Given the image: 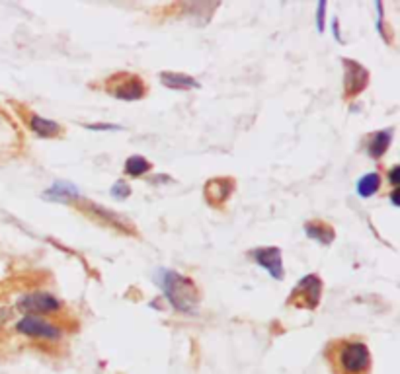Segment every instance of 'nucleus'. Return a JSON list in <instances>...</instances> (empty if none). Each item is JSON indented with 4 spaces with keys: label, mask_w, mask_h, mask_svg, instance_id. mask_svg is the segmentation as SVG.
Instances as JSON below:
<instances>
[{
    "label": "nucleus",
    "mask_w": 400,
    "mask_h": 374,
    "mask_svg": "<svg viewBox=\"0 0 400 374\" xmlns=\"http://www.w3.org/2000/svg\"><path fill=\"white\" fill-rule=\"evenodd\" d=\"M156 284L162 289L166 300L172 308L184 314H195L199 306V291L190 277H184L180 273L160 269L156 273Z\"/></svg>",
    "instance_id": "nucleus-1"
},
{
    "label": "nucleus",
    "mask_w": 400,
    "mask_h": 374,
    "mask_svg": "<svg viewBox=\"0 0 400 374\" xmlns=\"http://www.w3.org/2000/svg\"><path fill=\"white\" fill-rule=\"evenodd\" d=\"M338 362L344 374H365L371 369V351L362 341H346L338 349Z\"/></svg>",
    "instance_id": "nucleus-2"
},
{
    "label": "nucleus",
    "mask_w": 400,
    "mask_h": 374,
    "mask_svg": "<svg viewBox=\"0 0 400 374\" xmlns=\"http://www.w3.org/2000/svg\"><path fill=\"white\" fill-rule=\"evenodd\" d=\"M321 298H323V279L318 275L310 273L307 277H303L297 286L291 291L287 304H291L295 308L314 310L321 304Z\"/></svg>",
    "instance_id": "nucleus-3"
},
{
    "label": "nucleus",
    "mask_w": 400,
    "mask_h": 374,
    "mask_svg": "<svg viewBox=\"0 0 400 374\" xmlns=\"http://www.w3.org/2000/svg\"><path fill=\"white\" fill-rule=\"evenodd\" d=\"M105 90L110 96H114L117 100H125V102H133V100H141L147 94V86L141 80V77L137 75H127V72H119L110 77V80L105 82Z\"/></svg>",
    "instance_id": "nucleus-4"
},
{
    "label": "nucleus",
    "mask_w": 400,
    "mask_h": 374,
    "mask_svg": "<svg viewBox=\"0 0 400 374\" xmlns=\"http://www.w3.org/2000/svg\"><path fill=\"white\" fill-rule=\"evenodd\" d=\"M18 310L26 316H41V314H53L61 308V302L49 293H32L24 295L18 300Z\"/></svg>",
    "instance_id": "nucleus-5"
},
{
    "label": "nucleus",
    "mask_w": 400,
    "mask_h": 374,
    "mask_svg": "<svg viewBox=\"0 0 400 374\" xmlns=\"http://www.w3.org/2000/svg\"><path fill=\"white\" fill-rule=\"evenodd\" d=\"M369 84V70L358 61L344 59V94L346 98L360 96Z\"/></svg>",
    "instance_id": "nucleus-6"
},
{
    "label": "nucleus",
    "mask_w": 400,
    "mask_h": 374,
    "mask_svg": "<svg viewBox=\"0 0 400 374\" xmlns=\"http://www.w3.org/2000/svg\"><path fill=\"white\" fill-rule=\"evenodd\" d=\"M252 259L258 263L262 269H266V271L270 273L271 277L275 279V281H282L284 279V259H282V252H279V248H256V250H252Z\"/></svg>",
    "instance_id": "nucleus-7"
},
{
    "label": "nucleus",
    "mask_w": 400,
    "mask_h": 374,
    "mask_svg": "<svg viewBox=\"0 0 400 374\" xmlns=\"http://www.w3.org/2000/svg\"><path fill=\"white\" fill-rule=\"evenodd\" d=\"M16 330L24 336L41 337V339H59L61 337V332L53 323L45 322L38 316H24L20 322L16 323Z\"/></svg>",
    "instance_id": "nucleus-8"
},
{
    "label": "nucleus",
    "mask_w": 400,
    "mask_h": 374,
    "mask_svg": "<svg viewBox=\"0 0 400 374\" xmlns=\"http://www.w3.org/2000/svg\"><path fill=\"white\" fill-rule=\"evenodd\" d=\"M234 191L231 178H215L205 183V199L209 205H225Z\"/></svg>",
    "instance_id": "nucleus-9"
},
{
    "label": "nucleus",
    "mask_w": 400,
    "mask_h": 374,
    "mask_svg": "<svg viewBox=\"0 0 400 374\" xmlns=\"http://www.w3.org/2000/svg\"><path fill=\"white\" fill-rule=\"evenodd\" d=\"M43 197L49 201H57V203H68V201H77L80 193H78L77 185L68 181H57L47 191H43Z\"/></svg>",
    "instance_id": "nucleus-10"
},
{
    "label": "nucleus",
    "mask_w": 400,
    "mask_h": 374,
    "mask_svg": "<svg viewBox=\"0 0 400 374\" xmlns=\"http://www.w3.org/2000/svg\"><path fill=\"white\" fill-rule=\"evenodd\" d=\"M160 82L170 90H194V88H199V82L194 77L184 75V72H162Z\"/></svg>",
    "instance_id": "nucleus-11"
},
{
    "label": "nucleus",
    "mask_w": 400,
    "mask_h": 374,
    "mask_svg": "<svg viewBox=\"0 0 400 374\" xmlns=\"http://www.w3.org/2000/svg\"><path fill=\"white\" fill-rule=\"evenodd\" d=\"M305 232H307L309 238L316 240L318 244L323 245H330L336 238L334 228H332L330 224H326V222H321V220L307 222V224H305Z\"/></svg>",
    "instance_id": "nucleus-12"
},
{
    "label": "nucleus",
    "mask_w": 400,
    "mask_h": 374,
    "mask_svg": "<svg viewBox=\"0 0 400 374\" xmlns=\"http://www.w3.org/2000/svg\"><path fill=\"white\" fill-rule=\"evenodd\" d=\"M86 211L90 213L94 219H105V222L108 224H112L114 228H117V230H121V232H131V226L125 222V220L121 219L119 215H116V213H112V211H108V209H102V206L94 205L92 201H88V205H86Z\"/></svg>",
    "instance_id": "nucleus-13"
},
{
    "label": "nucleus",
    "mask_w": 400,
    "mask_h": 374,
    "mask_svg": "<svg viewBox=\"0 0 400 374\" xmlns=\"http://www.w3.org/2000/svg\"><path fill=\"white\" fill-rule=\"evenodd\" d=\"M390 142H392V131H377V133H373V135L369 137V142H367V155L371 156V158H375V160H379V158L388 150Z\"/></svg>",
    "instance_id": "nucleus-14"
},
{
    "label": "nucleus",
    "mask_w": 400,
    "mask_h": 374,
    "mask_svg": "<svg viewBox=\"0 0 400 374\" xmlns=\"http://www.w3.org/2000/svg\"><path fill=\"white\" fill-rule=\"evenodd\" d=\"M29 129L34 131L38 137H41V139H53V137L61 135V125L59 123L39 116L29 117Z\"/></svg>",
    "instance_id": "nucleus-15"
},
{
    "label": "nucleus",
    "mask_w": 400,
    "mask_h": 374,
    "mask_svg": "<svg viewBox=\"0 0 400 374\" xmlns=\"http://www.w3.org/2000/svg\"><path fill=\"white\" fill-rule=\"evenodd\" d=\"M153 170V164L147 160V158H142L139 155H133L129 156L127 160H125V164H123V172L129 176V178H141L145 176L147 172H151Z\"/></svg>",
    "instance_id": "nucleus-16"
},
{
    "label": "nucleus",
    "mask_w": 400,
    "mask_h": 374,
    "mask_svg": "<svg viewBox=\"0 0 400 374\" xmlns=\"http://www.w3.org/2000/svg\"><path fill=\"white\" fill-rule=\"evenodd\" d=\"M358 195L362 197V199H369V197H373L379 189H381V176L379 174H365L362 180L358 181Z\"/></svg>",
    "instance_id": "nucleus-17"
},
{
    "label": "nucleus",
    "mask_w": 400,
    "mask_h": 374,
    "mask_svg": "<svg viewBox=\"0 0 400 374\" xmlns=\"http://www.w3.org/2000/svg\"><path fill=\"white\" fill-rule=\"evenodd\" d=\"M131 195V187L125 183V181H116L114 183V187H112V197L114 199H127Z\"/></svg>",
    "instance_id": "nucleus-18"
},
{
    "label": "nucleus",
    "mask_w": 400,
    "mask_h": 374,
    "mask_svg": "<svg viewBox=\"0 0 400 374\" xmlns=\"http://www.w3.org/2000/svg\"><path fill=\"white\" fill-rule=\"evenodd\" d=\"M324 10H326V2H318V6H316V29L321 34L324 31Z\"/></svg>",
    "instance_id": "nucleus-19"
},
{
    "label": "nucleus",
    "mask_w": 400,
    "mask_h": 374,
    "mask_svg": "<svg viewBox=\"0 0 400 374\" xmlns=\"http://www.w3.org/2000/svg\"><path fill=\"white\" fill-rule=\"evenodd\" d=\"M399 174H400L399 166H395V168L390 170V174H388V181H390V185H392L395 189H399Z\"/></svg>",
    "instance_id": "nucleus-20"
},
{
    "label": "nucleus",
    "mask_w": 400,
    "mask_h": 374,
    "mask_svg": "<svg viewBox=\"0 0 400 374\" xmlns=\"http://www.w3.org/2000/svg\"><path fill=\"white\" fill-rule=\"evenodd\" d=\"M86 129H90V131H117V129H121V127H117V125H102V123H96V125H86Z\"/></svg>",
    "instance_id": "nucleus-21"
},
{
    "label": "nucleus",
    "mask_w": 400,
    "mask_h": 374,
    "mask_svg": "<svg viewBox=\"0 0 400 374\" xmlns=\"http://www.w3.org/2000/svg\"><path fill=\"white\" fill-rule=\"evenodd\" d=\"M390 201H392V205L399 206V189H395L392 195H390Z\"/></svg>",
    "instance_id": "nucleus-22"
}]
</instances>
